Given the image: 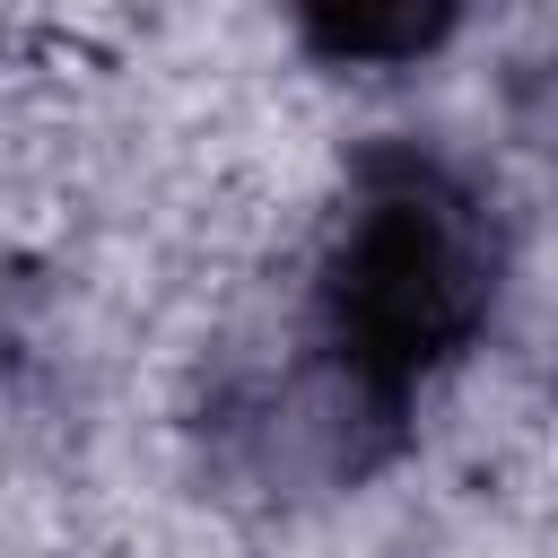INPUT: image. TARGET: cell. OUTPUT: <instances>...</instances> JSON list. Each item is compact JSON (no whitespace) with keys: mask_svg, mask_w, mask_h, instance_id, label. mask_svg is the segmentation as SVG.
I'll list each match as a JSON object with an SVG mask.
<instances>
[{"mask_svg":"<svg viewBox=\"0 0 558 558\" xmlns=\"http://www.w3.org/2000/svg\"><path fill=\"white\" fill-rule=\"evenodd\" d=\"M506 235L488 192L436 148H366L314 253V366L392 427L497 314Z\"/></svg>","mask_w":558,"mask_h":558,"instance_id":"6da1fadb","label":"cell"},{"mask_svg":"<svg viewBox=\"0 0 558 558\" xmlns=\"http://www.w3.org/2000/svg\"><path fill=\"white\" fill-rule=\"evenodd\" d=\"M296 35L331 61V70H366V61H427L453 35L445 0H366V9H305Z\"/></svg>","mask_w":558,"mask_h":558,"instance_id":"7a4b0ae2","label":"cell"}]
</instances>
